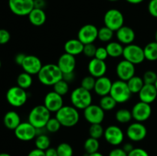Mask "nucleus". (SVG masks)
Wrapping results in <instances>:
<instances>
[{"mask_svg":"<svg viewBox=\"0 0 157 156\" xmlns=\"http://www.w3.org/2000/svg\"><path fill=\"white\" fill-rule=\"evenodd\" d=\"M37 76L41 84L49 87H53L57 82L63 79V73L57 64H47L43 65Z\"/></svg>","mask_w":157,"mask_h":156,"instance_id":"nucleus-1","label":"nucleus"},{"mask_svg":"<svg viewBox=\"0 0 157 156\" xmlns=\"http://www.w3.org/2000/svg\"><path fill=\"white\" fill-rule=\"evenodd\" d=\"M51 119V112L44 105H38L32 109L28 116V122L37 129L44 128Z\"/></svg>","mask_w":157,"mask_h":156,"instance_id":"nucleus-2","label":"nucleus"},{"mask_svg":"<svg viewBox=\"0 0 157 156\" xmlns=\"http://www.w3.org/2000/svg\"><path fill=\"white\" fill-rule=\"evenodd\" d=\"M57 118L61 126L73 127L78 123L80 119V114L78 109L73 106H63L56 113Z\"/></svg>","mask_w":157,"mask_h":156,"instance_id":"nucleus-3","label":"nucleus"},{"mask_svg":"<svg viewBox=\"0 0 157 156\" xmlns=\"http://www.w3.org/2000/svg\"><path fill=\"white\" fill-rule=\"evenodd\" d=\"M72 106L78 110H85L92 104V94L90 91L85 90L81 87L75 88L70 96Z\"/></svg>","mask_w":157,"mask_h":156,"instance_id":"nucleus-4","label":"nucleus"},{"mask_svg":"<svg viewBox=\"0 0 157 156\" xmlns=\"http://www.w3.org/2000/svg\"><path fill=\"white\" fill-rule=\"evenodd\" d=\"M110 95L117 103H124L130 100L132 93L126 81L118 80L113 82Z\"/></svg>","mask_w":157,"mask_h":156,"instance_id":"nucleus-5","label":"nucleus"},{"mask_svg":"<svg viewBox=\"0 0 157 156\" xmlns=\"http://www.w3.org/2000/svg\"><path fill=\"white\" fill-rule=\"evenodd\" d=\"M6 97L9 105L13 107H21L27 102L28 93L24 89L18 86H15L7 90Z\"/></svg>","mask_w":157,"mask_h":156,"instance_id":"nucleus-6","label":"nucleus"},{"mask_svg":"<svg viewBox=\"0 0 157 156\" xmlns=\"http://www.w3.org/2000/svg\"><path fill=\"white\" fill-rule=\"evenodd\" d=\"M104 22L106 27L115 32L124 25V15L118 9H109L104 14Z\"/></svg>","mask_w":157,"mask_h":156,"instance_id":"nucleus-7","label":"nucleus"},{"mask_svg":"<svg viewBox=\"0 0 157 156\" xmlns=\"http://www.w3.org/2000/svg\"><path fill=\"white\" fill-rule=\"evenodd\" d=\"M123 57L124 60H127L134 65L141 64L146 60L144 48L133 43L126 45L124 47Z\"/></svg>","mask_w":157,"mask_h":156,"instance_id":"nucleus-8","label":"nucleus"},{"mask_svg":"<svg viewBox=\"0 0 157 156\" xmlns=\"http://www.w3.org/2000/svg\"><path fill=\"white\" fill-rule=\"evenodd\" d=\"M11 12L18 16H26L35 8L34 0H9Z\"/></svg>","mask_w":157,"mask_h":156,"instance_id":"nucleus-9","label":"nucleus"},{"mask_svg":"<svg viewBox=\"0 0 157 156\" xmlns=\"http://www.w3.org/2000/svg\"><path fill=\"white\" fill-rule=\"evenodd\" d=\"M15 136L18 140L22 142H29L36 138L38 129L33 126L29 122H21L18 127L14 130Z\"/></svg>","mask_w":157,"mask_h":156,"instance_id":"nucleus-10","label":"nucleus"},{"mask_svg":"<svg viewBox=\"0 0 157 156\" xmlns=\"http://www.w3.org/2000/svg\"><path fill=\"white\" fill-rule=\"evenodd\" d=\"M84 117L90 124H101L105 118V111L96 104H91L84 110Z\"/></svg>","mask_w":157,"mask_h":156,"instance_id":"nucleus-11","label":"nucleus"},{"mask_svg":"<svg viewBox=\"0 0 157 156\" xmlns=\"http://www.w3.org/2000/svg\"><path fill=\"white\" fill-rule=\"evenodd\" d=\"M104 137L107 143L113 146H117L124 142V133L119 126L111 125L104 129Z\"/></svg>","mask_w":157,"mask_h":156,"instance_id":"nucleus-12","label":"nucleus"},{"mask_svg":"<svg viewBox=\"0 0 157 156\" xmlns=\"http://www.w3.org/2000/svg\"><path fill=\"white\" fill-rule=\"evenodd\" d=\"M98 38V28L92 24H86L79 29L78 39L84 44H93Z\"/></svg>","mask_w":157,"mask_h":156,"instance_id":"nucleus-13","label":"nucleus"},{"mask_svg":"<svg viewBox=\"0 0 157 156\" xmlns=\"http://www.w3.org/2000/svg\"><path fill=\"white\" fill-rule=\"evenodd\" d=\"M126 134L132 142H141L147 137V127L143 124V122H134L127 127Z\"/></svg>","mask_w":157,"mask_h":156,"instance_id":"nucleus-14","label":"nucleus"},{"mask_svg":"<svg viewBox=\"0 0 157 156\" xmlns=\"http://www.w3.org/2000/svg\"><path fill=\"white\" fill-rule=\"evenodd\" d=\"M133 119L136 122H144L150 117L152 114V108L150 104L142 101L137 102L131 110Z\"/></svg>","mask_w":157,"mask_h":156,"instance_id":"nucleus-15","label":"nucleus"},{"mask_svg":"<svg viewBox=\"0 0 157 156\" xmlns=\"http://www.w3.org/2000/svg\"><path fill=\"white\" fill-rule=\"evenodd\" d=\"M135 73H136L135 65L127 61V60L124 59L121 61L116 67V73L121 80L127 82L130 78L135 76Z\"/></svg>","mask_w":157,"mask_h":156,"instance_id":"nucleus-16","label":"nucleus"},{"mask_svg":"<svg viewBox=\"0 0 157 156\" xmlns=\"http://www.w3.org/2000/svg\"><path fill=\"white\" fill-rule=\"evenodd\" d=\"M43 105L51 112L56 113L64 106L63 96L58 94L55 91L48 92L44 98Z\"/></svg>","mask_w":157,"mask_h":156,"instance_id":"nucleus-17","label":"nucleus"},{"mask_svg":"<svg viewBox=\"0 0 157 156\" xmlns=\"http://www.w3.org/2000/svg\"><path fill=\"white\" fill-rule=\"evenodd\" d=\"M43 64L39 58L35 55H26L21 67L24 72L31 75H38Z\"/></svg>","mask_w":157,"mask_h":156,"instance_id":"nucleus-18","label":"nucleus"},{"mask_svg":"<svg viewBox=\"0 0 157 156\" xmlns=\"http://www.w3.org/2000/svg\"><path fill=\"white\" fill-rule=\"evenodd\" d=\"M87 70H88L89 75L97 79L105 76L107 70V66L105 61H101L94 58L89 61Z\"/></svg>","mask_w":157,"mask_h":156,"instance_id":"nucleus-19","label":"nucleus"},{"mask_svg":"<svg viewBox=\"0 0 157 156\" xmlns=\"http://www.w3.org/2000/svg\"><path fill=\"white\" fill-rule=\"evenodd\" d=\"M57 65L63 73L75 72L76 67V59L75 57L69 54L64 53L59 57Z\"/></svg>","mask_w":157,"mask_h":156,"instance_id":"nucleus-20","label":"nucleus"},{"mask_svg":"<svg viewBox=\"0 0 157 156\" xmlns=\"http://www.w3.org/2000/svg\"><path fill=\"white\" fill-rule=\"evenodd\" d=\"M116 37L117 41L122 44L128 45L133 44L136 38V34L134 30L129 26H122L116 32Z\"/></svg>","mask_w":157,"mask_h":156,"instance_id":"nucleus-21","label":"nucleus"},{"mask_svg":"<svg viewBox=\"0 0 157 156\" xmlns=\"http://www.w3.org/2000/svg\"><path fill=\"white\" fill-rule=\"evenodd\" d=\"M112 84H113V82L107 76H104L97 78L94 91L95 92L97 95L101 96V97L107 96V95L110 94Z\"/></svg>","mask_w":157,"mask_h":156,"instance_id":"nucleus-22","label":"nucleus"},{"mask_svg":"<svg viewBox=\"0 0 157 156\" xmlns=\"http://www.w3.org/2000/svg\"><path fill=\"white\" fill-rule=\"evenodd\" d=\"M138 95L140 101L151 104L157 98V90L154 84H144Z\"/></svg>","mask_w":157,"mask_h":156,"instance_id":"nucleus-23","label":"nucleus"},{"mask_svg":"<svg viewBox=\"0 0 157 156\" xmlns=\"http://www.w3.org/2000/svg\"><path fill=\"white\" fill-rule=\"evenodd\" d=\"M84 44L78 38L70 39L65 42L64 45V49L65 53L69 54L73 56H77L83 54Z\"/></svg>","mask_w":157,"mask_h":156,"instance_id":"nucleus-24","label":"nucleus"},{"mask_svg":"<svg viewBox=\"0 0 157 156\" xmlns=\"http://www.w3.org/2000/svg\"><path fill=\"white\" fill-rule=\"evenodd\" d=\"M28 17L31 24L36 27L43 25L47 19V16L44 9H37V8H34Z\"/></svg>","mask_w":157,"mask_h":156,"instance_id":"nucleus-25","label":"nucleus"},{"mask_svg":"<svg viewBox=\"0 0 157 156\" xmlns=\"http://www.w3.org/2000/svg\"><path fill=\"white\" fill-rule=\"evenodd\" d=\"M21 122L19 114L13 110L7 112L3 118V123L5 126L10 130H15Z\"/></svg>","mask_w":157,"mask_h":156,"instance_id":"nucleus-26","label":"nucleus"},{"mask_svg":"<svg viewBox=\"0 0 157 156\" xmlns=\"http://www.w3.org/2000/svg\"><path fill=\"white\" fill-rule=\"evenodd\" d=\"M124 46L119 41H110L107 43L106 49L107 50L109 57L117 58L123 56L124 53Z\"/></svg>","mask_w":157,"mask_h":156,"instance_id":"nucleus-27","label":"nucleus"},{"mask_svg":"<svg viewBox=\"0 0 157 156\" xmlns=\"http://www.w3.org/2000/svg\"><path fill=\"white\" fill-rule=\"evenodd\" d=\"M145 59L149 61H157V42L152 41L144 47Z\"/></svg>","mask_w":157,"mask_h":156,"instance_id":"nucleus-28","label":"nucleus"},{"mask_svg":"<svg viewBox=\"0 0 157 156\" xmlns=\"http://www.w3.org/2000/svg\"><path fill=\"white\" fill-rule=\"evenodd\" d=\"M127 83L132 94L133 93H139V92L140 91L141 89L143 88V87L145 84L143 78L139 76H136V75L133 76L132 78H130Z\"/></svg>","mask_w":157,"mask_h":156,"instance_id":"nucleus-29","label":"nucleus"},{"mask_svg":"<svg viewBox=\"0 0 157 156\" xmlns=\"http://www.w3.org/2000/svg\"><path fill=\"white\" fill-rule=\"evenodd\" d=\"M35 145L36 148L42 150V151H45L48 148H50V138H49L46 134H44V133L38 134L36 138L35 139Z\"/></svg>","mask_w":157,"mask_h":156,"instance_id":"nucleus-30","label":"nucleus"},{"mask_svg":"<svg viewBox=\"0 0 157 156\" xmlns=\"http://www.w3.org/2000/svg\"><path fill=\"white\" fill-rule=\"evenodd\" d=\"M32 75L29 74L26 72L21 73L17 77V86L24 89V90L29 89V87H32V83H33V79H32Z\"/></svg>","mask_w":157,"mask_h":156,"instance_id":"nucleus-31","label":"nucleus"},{"mask_svg":"<svg viewBox=\"0 0 157 156\" xmlns=\"http://www.w3.org/2000/svg\"><path fill=\"white\" fill-rule=\"evenodd\" d=\"M100 148L99 140L97 139L89 137L85 140L84 143V149L86 154H90L98 152Z\"/></svg>","mask_w":157,"mask_h":156,"instance_id":"nucleus-32","label":"nucleus"},{"mask_svg":"<svg viewBox=\"0 0 157 156\" xmlns=\"http://www.w3.org/2000/svg\"><path fill=\"white\" fill-rule=\"evenodd\" d=\"M117 102L110 94L102 96L100 99L99 106L104 111H111L117 106Z\"/></svg>","mask_w":157,"mask_h":156,"instance_id":"nucleus-33","label":"nucleus"},{"mask_svg":"<svg viewBox=\"0 0 157 156\" xmlns=\"http://www.w3.org/2000/svg\"><path fill=\"white\" fill-rule=\"evenodd\" d=\"M115 119L121 124L128 123L133 119L131 110L127 109H120L115 113Z\"/></svg>","mask_w":157,"mask_h":156,"instance_id":"nucleus-34","label":"nucleus"},{"mask_svg":"<svg viewBox=\"0 0 157 156\" xmlns=\"http://www.w3.org/2000/svg\"><path fill=\"white\" fill-rule=\"evenodd\" d=\"M113 33H114L113 31L104 25V27H101V28L98 29V39H99L101 42L109 43L110 41H111L112 38H113Z\"/></svg>","mask_w":157,"mask_h":156,"instance_id":"nucleus-35","label":"nucleus"},{"mask_svg":"<svg viewBox=\"0 0 157 156\" xmlns=\"http://www.w3.org/2000/svg\"><path fill=\"white\" fill-rule=\"evenodd\" d=\"M88 132L90 137L99 139L104 136V129L101 124H90Z\"/></svg>","mask_w":157,"mask_h":156,"instance_id":"nucleus-36","label":"nucleus"},{"mask_svg":"<svg viewBox=\"0 0 157 156\" xmlns=\"http://www.w3.org/2000/svg\"><path fill=\"white\" fill-rule=\"evenodd\" d=\"M58 156H73L74 150L71 145L67 142L60 143L56 148Z\"/></svg>","mask_w":157,"mask_h":156,"instance_id":"nucleus-37","label":"nucleus"},{"mask_svg":"<svg viewBox=\"0 0 157 156\" xmlns=\"http://www.w3.org/2000/svg\"><path fill=\"white\" fill-rule=\"evenodd\" d=\"M53 90L61 96H64L69 91V84L64 80H61L53 86Z\"/></svg>","mask_w":157,"mask_h":156,"instance_id":"nucleus-38","label":"nucleus"},{"mask_svg":"<svg viewBox=\"0 0 157 156\" xmlns=\"http://www.w3.org/2000/svg\"><path fill=\"white\" fill-rule=\"evenodd\" d=\"M61 125L59 122V121L57 119L56 117L52 118L49 119L48 122L46 124L44 128L46 129V131H48V132L51 133H55L59 131V129L61 128Z\"/></svg>","mask_w":157,"mask_h":156,"instance_id":"nucleus-39","label":"nucleus"},{"mask_svg":"<svg viewBox=\"0 0 157 156\" xmlns=\"http://www.w3.org/2000/svg\"><path fill=\"white\" fill-rule=\"evenodd\" d=\"M95 83H96V78L90 76V75H88V76H84L81 80V87L84 88L85 90L91 91V90H94V89Z\"/></svg>","mask_w":157,"mask_h":156,"instance_id":"nucleus-40","label":"nucleus"},{"mask_svg":"<svg viewBox=\"0 0 157 156\" xmlns=\"http://www.w3.org/2000/svg\"><path fill=\"white\" fill-rule=\"evenodd\" d=\"M142 78L145 84H155L157 80V73L153 70H147Z\"/></svg>","mask_w":157,"mask_h":156,"instance_id":"nucleus-41","label":"nucleus"},{"mask_svg":"<svg viewBox=\"0 0 157 156\" xmlns=\"http://www.w3.org/2000/svg\"><path fill=\"white\" fill-rule=\"evenodd\" d=\"M98 47L94 45V44H84V50H83V54L85 55L86 57L89 58H94L96 54V50Z\"/></svg>","mask_w":157,"mask_h":156,"instance_id":"nucleus-42","label":"nucleus"},{"mask_svg":"<svg viewBox=\"0 0 157 156\" xmlns=\"http://www.w3.org/2000/svg\"><path fill=\"white\" fill-rule=\"evenodd\" d=\"M109 57L107 50L106 49V47H99L97 48L96 54H95L94 58L98 60H101V61H105L107 58Z\"/></svg>","mask_w":157,"mask_h":156,"instance_id":"nucleus-43","label":"nucleus"},{"mask_svg":"<svg viewBox=\"0 0 157 156\" xmlns=\"http://www.w3.org/2000/svg\"><path fill=\"white\" fill-rule=\"evenodd\" d=\"M11 35L6 29H0V44H6L10 41Z\"/></svg>","mask_w":157,"mask_h":156,"instance_id":"nucleus-44","label":"nucleus"},{"mask_svg":"<svg viewBox=\"0 0 157 156\" xmlns=\"http://www.w3.org/2000/svg\"><path fill=\"white\" fill-rule=\"evenodd\" d=\"M148 11L151 16L157 18V0H150L148 4Z\"/></svg>","mask_w":157,"mask_h":156,"instance_id":"nucleus-45","label":"nucleus"},{"mask_svg":"<svg viewBox=\"0 0 157 156\" xmlns=\"http://www.w3.org/2000/svg\"><path fill=\"white\" fill-rule=\"evenodd\" d=\"M127 156H150V154L144 148H134L133 151L128 153Z\"/></svg>","mask_w":157,"mask_h":156,"instance_id":"nucleus-46","label":"nucleus"},{"mask_svg":"<svg viewBox=\"0 0 157 156\" xmlns=\"http://www.w3.org/2000/svg\"><path fill=\"white\" fill-rule=\"evenodd\" d=\"M127 154L122 148H115L110 151L108 156H127Z\"/></svg>","mask_w":157,"mask_h":156,"instance_id":"nucleus-47","label":"nucleus"},{"mask_svg":"<svg viewBox=\"0 0 157 156\" xmlns=\"http://www.w3.org/2000/svg\"><path fill=\"white\" fill-rule=\"evenodd\" d=\"M27 156H45V153H44V151L35 148L29 151Z\"/></svg>","mask_w":157,"mask_h":156,"instance_id":"nucleus-48","label":"nucleus"},{"mask_svg":"<svg viewBox=\"0 0 157 156\" xmlns=\"http://www.w3.org/2000/svg\"><path fill=\"white\" fill-rule=\"evenodd\" d=\"M25 57H26V54H25L24 53L17 54L15 57V62L16 63V64H18V65L21 66V64H22Z\"/></svg>","mask_w":157,"mask_h":156,"instance_id":"nucleus-49","label":"nucleus"},{"mask_svg":"<svg viewBox=\"0 0 157 156\" xmlns=\"http://www.w3.org/2000/svg\"><path fill=\"white\" fill-rule=\"evenodd\" d=\"M75 72H71V73H63V80H65L66 82L69 83L72 82L75 80Z\"/></svg>","mask_w":157,"mask_h":156,"instance_id":"nucleus-50","label":"nucleus"},{"mask_svg":"<svg viewBox=\"0 0 157 156\" xmlns=\"http://www.w3.org/2000/svg\"><path fill=\"white\" fill-rule=\"evenodd\" d=\"M34 6L37 9H44L46 6L45 0H34Z\"/></svg>","mask_w":157,"mask_h":156,"instance_id":"nucleus-51","label":"nucleus"},{"mask_svg":"<svg viewBox=\"0 0 157 156\" xmlns=\"http://www.w3.org/2000/svg\"><path fill=\"white\" fill-rule=\"evenodd\" d=\"M44 153H45V156H58L56 148H52V147L45 150Z\"/></svg>","mask_w":157,"mask_h":156,"instance_id":"nucleus-52","label":"nucleus"},{"mask_svg":"<svg viewBox=\"0 0 157 156\" xmlns=\"http://www.w3.org/2000/svg\"><path fill=\"white\" fill-rule=\"evenodd\" d=\"M122 148L127 153V154H128V153H130V151H132L133 149H134V147H133V144L132 143H130V142H127V143L124 144V146L122 147Z\"/></svg>","mask_w":157,"mask_h":156,"instance_id":"nucleus-53","label":"nucleus"},{"mask_svg":"<svg viewBox=\"0 0 157 156\" xmlns=\"http://www.w3.org/2000/svg\"><path fill=\"white\" fill-rule=\"evenodd\" d=\"M128 3H130V4H133V5H136V4H140V3L143 2L144 0H126Z\"/></svg>","mask_w":157,"mask_h":156,"instance_id":"nucleus-54","label":"nucleus"},{"mask_svg":"<svg viewBox=\"0 0 157 156\" xmlns=\"http://www.w3.org/2000/svg\"><path fill=\"white\" fill-rule=\"evenodd\" d=\"M87 156H104V155H103L101 153H100L99 151H98V152L93 153V154H87Z\"/></svg>","mask_w":157,"mask_h":156,"instance_id":"nucleus-55","label":"nucleus"},{"mask_svg":"<svg viewBox=\"0 0 157 156\" xmlns=\"http://www.w3.org/2000/svg\"><path fill=\"white\" fill-rule=\"evenodd\" d=\"M0 156H12V155H11V154H9V153L2 152V153H0Z\"/></svg>","mask_w":157,"mask_h":156,"instance_id":"nucleus-56","label":"nucleus"},{"mask_svg":"<svg viewBox=\"0 0 157 156\" xmlns=\"http://www.w3.org/2000/svg\"><path fill=\"white\" fill-rule=\"evenodd\" d=\"M155 41L157 42V31L156 32V33H155Z\"/></svg>","mask_w":157,"mask_h":156,"instance_id":"nucleus-57","label":"nucleus"},{"mask_svg":"<svg viewBox=\"0 0 157 156\" xmlns=\"http://www.w3.org/2000/svg\"><path fill=\"white\" fill-rule=\"evenodd\" d=\"M155 87H156V90H157V80H156V83H155Z\"/></svg>","mask_w":157,"mask_h":156,"instance_id":"nucleus-58","label":"nucleus"},{"mask_svg":"<svg viewBox=\"0 0 157 156\" xmlns=\"http://www.w3.org/2000/svg\"><path fill=\"white\" fill-rule=\"evenodd\" d=\"M108 1H110V2H117V1H118V0H108Z\"/></svg>","mask_w":157,"mask_h":156,"instance_id":"nucleus-59","label":"nucleus"},{"mask_svg":"<svg viewBox=\"0 0 157 156\" xmlns=\"http://www.w3.org/2000/svg\"><path fill=\"white\" fill-rule=\"evenodd\" d=\"M1 66H2V62H1V60H0V68H1Z\"/></svg>","mask_w":157,"mask_h":156,"instance_id":"nucleus-60","label":"nucleus"}]
</instances>
